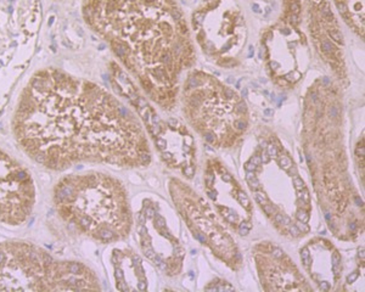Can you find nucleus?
I'll list each match as a JSON object with an SVG mask.
<instances>
[{
  "instance_id": "49",
  "label": "nucleus",
  "mask_w": 365,
  "mask_h": 292,
  "mask_svg": "<svg viewBox=\"0 0 365 292\" xmlns=\"http://www.w3.org/2000/svg\"><path fill=\"white\" fill-rule=\"evenodd\" d=\"M240 228H248V229H251V224L247 223V222H242L240 224Z\"/></svg>"
},
{
  "instance_id": "2",
  "label": "nucleus",
  "mask_w": 365,
  "mask_h": 292,
  "mask_svg": "<svg viewBox=\"0 0 365 292\" xmlns=\"http://www.w3.org/2000/svg\"><path fill=\"white\" fill-rule=\"evenodd\" d=\"M54 204L62 220L101 241L121 236L128 226L129 213L119 186L98 173L61 178L54 188Z\"/></svg>"
},
{
  "instance_id": "12",
  "label": "nucleus",
  "mask_w": 365,
  "mask_h": 292,
  "mask_svg": "<svg viewBox=\"0 0 365 292\" xmlns=\"http://www.w3.org/2000/svg\"><path fill=\"white\" fill-rule=\"evenodd\" d=\"M296 217H297V219H298V220L303 222V223H307V222H308V219H309V216H308V213L305 212L304 209H298V211H297V213H296Z\"/></svg>"
},
{
  "instance_id": "27",
  "label": "nucleus",
  "mask_w": 365,
  "mask_h": 292,
  "mask_svg": "<svg viewBox=\"0 0 365 292\" xmlns=\"http://www.w3.org/2000/svg\"><path fill=\"white\" fill-rule=\"evenodd\" d=\"M250 162L251 163H253L254 166H259V164L262 163V159H261V156H253V157H251V159H250Z\"/></svg>"
},
{
  "instance_id": "37",
  "label": "nucleus",
  "mask_w": 365,
  "mask_h": 292,
  "mask_svg": "<svg viewBox=\"0 0 365 292\" xmlns=\"http://www.w3.org/2000/svg\"><path fill=\"white\" fill-rule=\"evenodd\" d=\"M261 159H262V163H268L269 162V155L267 152H263L261 155Z\"/></svg>"
},
{
  "instance_id": "8",
  "label": "nucleus",
  "mask_w": 365,
  "mask_h": 292,
  "mask_svg": "<svg viewBox=\"0 0 365 292\" xmlns=\"http://www.w3.org/2000/svg\"><path fill=\"white\" fill-rule=\"evenodd\" d=\"M301 259L305 267H308L310 264V254H309V250L307 247H304L301 250Z\"/></svg>"
},
{
  "instance_id": "5",
  "label": "nucleus",
  "mask_w": 365,
  "mask_h": 292,
  "mask_svg": "<svg viewBox=\"0 0 365 292\" xmlns=\"http://www.w3.org/2000/svg\"><path fill=\"white\" fill-rule=\"evenodd\" d=\"M331 263H332V270H334L335 276L337 277L340 275V273H341V257H340V254L337 252L332 253Z\"/></svg>"
},
{
  "instance_id": "44",
  "label": "nucleus",
  "mask_w": 365,
  "mask_h": 292,
  "mask_svg": "<svg viewBox=\"0 0 365 292\" xmlns=\"http://www.w3.org/2000/svg\"><path fill=\"white\" fill-rule=\"evenodd\" d=\"M138 287H139V290H141V291L146 290V282H145V281H140L139 285H138Z\"/></svg>"
},
{
  "instance_id": "32",
  "label": "nucleus",
  "mask_w": 365,
  "mask_h": 292,
  "mask_svg": "<svg viewBox=\"0 0 365 292\" xmlns=\"http://www.w3.org/2000/svg\"><path fill=\"white\" fill-rule=\"evenodd\" d=\"M319 289L323 290V291H327L328 289H330V282H327V281L320 282V285H319Z\"/></svg>"
},
{
  "instance_id": "11",
  "label": "nucleus",
  "mask_w": 365,
  "mask_h": 292,
  "mask_svg": "<svg viewBox=\"0 0 365 292\" xmlns=\"http://www.w3.org/2000/svg\"><path fill=\"white\" fill-rule=\"evenodd\" d=\"M155 225H156L157 229H163L166 226V219L159 214H156V218H155Z\"/></svg>"
},
{
  "instance_id": "3",
  "label": "nucleus",
  "mask_w": 365,
  "mask_h": 292,
  "mask_svg": "<svg viewBox=\"0 0 365 292\" xmlns=\"http://www.w3.org/2000/svg\"><path fill=\"white\" fill-rule=\"evenodd\" d=\"M98 289L93 271L80 262L57 259L35 244H0V291H80Z\"/></svg>"
},
{
  "instance_id": "35",
  "label": "nucleus",
  "mask_w": 365,
  "mask_h": 292,
  "mask_svg": "<svg viewBox=\"0 0 365 292\" xmlns=\"http://www.w3.org/2000/svg\"><path fill=\"white\" fill-rule=\"evenodd\" d=\"M184 173H185V175H188V177H192L194 175V168L192 167H186L184 169Z\"/></svg>"
},
{
  "instance_id": "47",
  "label": "nucleus",
  "mask_w": 365,
  "mask_h": 292,
  "mask_svg": "<svg viewBox=\"0 0 365 292\" xmlns=\"http://www.w3.org/2000/svg\"><path fill=\"white\" fill-rule=\"evenodd\" d=\"M358 252H359V253H358V256H359V257L362 258V259H364V256H365V254H364V252H365V251H364V247H360Z\"/></svg>"
},
{
  "instance_id": "36",
  "label": "nucleus",
  "mask_w": 365,
  "mask_h": 292,
  "mask_svg": "<svg viewBox=\"0 0 365 292\" xmlns=\"http://www.w3.org/2000/svg\"><path fill=\"white\" fill-rule=\"evenodd\" d=\"M196 237H197L202 244H206L207 239H206V236H204V234H202V232H197V234H196Z\"/></svg>"
},
{
  "instance_id": "41",
  "label": "nucleus",
  "mask_w": 365,
  "mask_h": 292,
  "mask_svg": "<svg viewBox=\"0 0 365 292\" xmlns=\"http://www.w3.org/2000/svg\"><path fill=\"white\" fill-rule=\"evenodd\" d=\"M152 259L155 261V263H156V265H159V264H161V263L163 262V261H162V258L159 257V256H155V257H153Z\"/></svg>"
},
{
  "instance_id": "29",
  "label": "nucleus",
  "mask_w": 365,
  "mask_h": 292,
  "mask_svg": "<svg viewBox=\"0 0 365 292\" xmlns=\"http://www.w3.org/2000/svg\"><path fill=\"white\" fill-rule=\"evenodd\" d=\"M275 223L277 225H282V223H284V214L277 213L275 216Z\"/></svg>"
},
{
  "instance_id": "53",
  "label": "nucleus",
  "mask_w": 365,
  "mask_h": 292,
  "mask_svg": "<svg viewBox=\"0 0 365 292\" xmlns=\"http://www.w3.org/2000/svg\"><path fill=\"white\" fill-rule=\"evenodd\" d=\"M158 267H159V268H161V269H162V270H166V269H167V264H166V262H162V263H161V264H159V265H158Z\"/></svg>"
},
{
  "instance_id": "42",
  "label": "nucleus",
  "mask_w": 365,
  "mask_h": 292,
  "mask_svg": "<svg viewBox=\"0 0 365 292\" xmlns=\"http://www.w3.org/2000/svg\"><path fill=\"white\" fill-rule=\"evenodd\" d=\"M207 194H208V196L211 197L212 200H216L217 198V194H216V191H211V190H208L207 191Z\"/></svg>"
},
{
  "instance_id": "46",
  "label": "nucleus",
  "mask_w": 365,
  "mask_h": 292,
  "mask_svg": "<svg viewBox=\"0 0 365 292\" xmlns=\"http://www.w3.org/2000/svg\"><path fill=\"white\" fill-rule=\"evenodd\" d=\"M222 178H223V180H224V181H231V179H232L230 174H223Z\"/></svg>"
},
{
  "instance_id": "54",
  "label": "nucleus",
  "mask_w": 365,
  "mask_h": 292,
  "mask_svg": "<svg viewBox=\"0 0 365 292\" xmlns=\"http://www.w3.org/2000/svg\"><path fill=\"white\" fill-rule=\"evenodd\" d=\"M163 158H164V159H171V158H172V155L168 153V152H167V153L164 152V153H163Z\"/></svg>"
},
{
  "instance_id": "7",
  "label": "nucleus",
  "mask_w": 365,
  "mask_h": 292,
  "mask_svg": "<svg viewBox=\"0 0 365 292\" xmlns=\"http://www.w3.org/2000/svg\"><path fill=\"white\" fill-rule=\"evenodd\" d=\"M279 163H280V167L282 168V169H285V171L291 169V167L293 166V163H292V161H291V159H290L289 157H287V156H281V157H280Z\"/></svg>"
},
{
  "instance_id": "51",
  "label": "nucleus",
  "mask_w": 365,
  "mask_h": 292,
  "mask_svg": "<svg viewBox=\"0 0 365 292\" xmlns=\"http://www.w3.org/2000/svg\"><path fill=\"white\" fill-rule=\"evenodd\" d=\"M290 223H291V222H290V218H289V217H285V216H284V223H282V224H285V225H289Z\"/></svg>"
},
{
  "instance_id": "18",
  "label": "nucleus",
  "mask_w": 365,
  "mask_h": 292,
  "mask_svg": "<svg viewBox=\"0 0 365 292\" xmlns=\"http://www.w3.org/2000/svg\"><path fill=\"white\" fill-rule=\"evenodd\" d=\"M263 206V211L265 212L268 216H271V214L274 213V211H275V207L273 206V204H270V203H264V204H262Z\"/></svg>"
},
{
  "instance_id": "50",
  "label": "nucleus",
  "mask_w": 365,
  "mask_h": 292,
  "mask_svg": "<svg viewBox=\"0 0 365 292\" xmlns=\"http://www.w3.org/2000/svg\"><path fill=\"white\" fill-rule=\"evenodd\" d=\"M355 203H357L358 206H363V200L357 196V197H355Z\"/></svg>"
},
{
  "instance_id": "31",
  "label": "nucleus",
  "mask_w": 365,
  "mask_h": 292,
  "mask_svg": "<svg viewBox=\"0 0 365 292\" xmlns=\"http://www.w3.org/2000/svg\"><path fill=\"white\" fill-rule=\"evenodd\" d=\"M357 153H358L362 158L364 157V155H365V149H364L363 144H359V145H358V147H357Z\"/></svg>"
},
{
  "instance_id": "9",
  "label": "nucleus",
  "mask_w": 365,
  "mask_h": 292,
  "mask_svg": "<svg viewBox=\"0 0 365 292\" xmlns=\"http://www.w3.org/2000/svg\"><path fill=\"white\" fill-rule=\"evenodd\" d=\"M237 198H239V202L242 204L244 207L250 206V198L247 197V195H246L244 191H239V192H237Z\"/></svg>"
},
{
  "instance_id": "10",
  "label": "nucleus",
  "mask_w": 365,
  "mask_h": 292,
  "mask_svg": "<svg viewBox=\"0 0 365 292\" xmlns=\"http://www.w3.org/2000/svg\"><path fill=\"white\" fill-rule=\"evenodd\" d=\"M254 197H256V200H257V202L261 203V204H264L265 202H268L267 195L264 194V192H262V191H256V192H254Z\"/></svg>"
},
{
  "instance_id": "39",
  "label": "nucleus",
  "mask_w": 365,
  "mask_h": 292,
  "mask_svg": "<svg viewBox=\"0 0 365 292\" xmlns=\"http://www.w3.org/2000/svg\"><path fill=\"white\" fill-rule=\"evenodd\" d=\"M136 273H138V275H139L140 277L144 276V270H143V268H141L140 264H138V267H136Z\"/></svg>"
},
{
  "instance_id": "25",
  "label": "nucleus",
  "mask_w": 365,
  "mask_h": 292,
  "mask_svg": "<svg viewBox=\"0 0 365 292\" xmlns=\"http://www.w3.org/2000/svg\"><path fill=\"white\" fill-rule=\"evenodd\" d=\"M271 254H273V257L276 259H281L284 257V252H282V250H280V248H274L271 251Z\"/></svg>"
},
{
  "instance_id": "33",
  "label": "nucleus",
  "mask_w": 365,
  "mask_h": 292,
  "mask_svg": "<svg viewBox=\"0 0 365 292\" xmlns=\"http://www.w3.org/2000/svg\"><path fill=\"white\" fill-rule=\"evenodd\" d=\"M145 217H146V218H153V217H155V211H153L152 208H146Z\"/></svg>"
},
{
  "instance_id": "17",
  "label": "nucleus",
  "mask_w": 365,
  "mask_h": 292,
  "mask_svg": "<svg viewBox=\"0 0 365 292\" xmlns=\"http://www.w3.org/2000/svg\"><path fill=\"white\" fill-rule=\"evenodd\" d=\"M144 252H145V256L146 257H149V258H153L155 256H156V253H155V251L152 250V247L150 245H144Z\"/></svg>"
},
{
  "instance_id": "23",
  "label": "nucleus",
  "mask_w": 365,
  "mask_h": 292,
  "mask_svg": "<svg viewBox=\"0 0 365 292\" xmlns=\"http://www.w3.org/2000/svg\"><path fill=\"white\" fill-rule=\"evenodd\" d=\"M296 226L298 228V230H299V231H302V234H303V232H308V231H309V226H308L307 224H305V223L301 222V220H298V222H297V225H296Z\"/></svg>"
},
{
  "instance_id": "56",
  "label": "nucleus",
  "mask_w": 365,
  "mask_h": 292,
  "mask_svg": "<svg viewBox=\"0 0 365 292\" xmlns=\"http://www.w3.org/2000/svg\"><path fill=\"white\" fill-rule=\"evenodd\" d=\"M349 228H350L352 230H355V224H354V223H352V224L349 225Z\"/></svg>"
},
{
  "instance_id": "16",
  "label": "nucleus",
  "mask_w": 365,
  "mask_h": 292,
  "mask_svg": "<svg viewBox=\"0 0 365 292\" xmlns=\"http://www.w3.org/2000/svg\"><path fill=\"white\" fill-rule=\"evenodd\" d=\"M328 35L331 36L332 39L335 40V42H337V43H341L342 42V35H341V33L338 31H328Z\"/></svg>"
},
{
  "instance_id": "40",
  "label": "nucleus",
  "mask_w": 365,
  "mask_h": 292,
  "mask_svg": "<svg viewBox=\"0 0 365 292\" xmlns=\"http://www.w3.org/2000/svg\"><path fill=\"white\" fill-rule=\"evenodd\" d=\"M250 232V229L248 228H240V234L241 235H244V236H246Z\"/></svg>"
},
{
  "instance_id": "19",
  "label": "nucleus",
  "mask_w": 365,
  "mask_h": 292,
  "mask_svg": "<svg viewBox=\"0 0 365 292\" xmlns=\"http://www.w3.org/2000/svg\"><path fill=\"white\" fill-rule=\"evenodd\" d=\"M298 198H302L304 202H308L309 201V192H308V190L307 189H302V190H299V192H298Z\"/></svg>"
},
{
  "instance_id": "20",
  "label": "nucleus",
  "mask_w": 365,
  "mask_h": 292,
  "mask_svg": "<svg viewBox=\"0 0 365 292\" xmlns=\"http://www.w3.org/2000/svg\"><path fill=\"white\" fill-rule=\"evenodd\" d=\"M289 231L291 232V235L295 236V237H298V236L301 235V231L298 230V228L296 226V225H292L291 223L289 224Z\"/></svg>"
},
{
  "instance_id": "24",
  "label": "nucleus",
  "mask_w": 365,
  "mask_h": 292,
  "mask_svg": "<svg viewBox=\"0 0 365 292\" xmlns=\"http://www.w3.org/2000/svg\"><path fill=\"white\" fill-rule=\"evenodd\" d=\"M139 159H140V162H141V163H144V164L149 163V162H150V155H149L147 152L143 151V152L140 153V156H139Z\"/></svg>"
},
{
  "instance_id": "21",
  "label": "nucleus",
  "mask_w": 365,
  "mask_h": 292,
  "mask_svg": "<svg viewBox=\"0 0 365 292\" xmlns=\"http://www.w3.org/2000/svg\"><path fill=\"white\" fill-rule=\"evenodd\" d=\"M358 276H359V271H353V273H350L348 276H347V282L348 284H353V282L358 279Z\"/></svg>"
},
{
  "instance_id": "6",
  "label": "nucleus",
  "mask_w": 365,
  "mask_h": 292,
  "mask_svg": "<svg viewBox=\"0 0 365 292\" xmlns=\"http://www.w3.org/2000/svg\"><path fill=\"white\" fill-rule=\"evenodd\" d=\"M246 179H247V182L250 184V186H251V189H252V190H258V189H261V186H262V185H261V182H259V180L254 177L253 172H247Z\"/></svg>"
},
{
  "instance_id": "34",
  "label": "nucleus",
  "mask_w": 365,
  "mask_h": 292,
  "mask_svg": "<svg viewBox=\"0 0 365 292\" xmlns=\"http://www.w3.org/2000/svg\"><path fill=\"white\" fill-rule=\"evenodd\" d=\"M151 130H152V134H153V135H158V134H159V131H161V129H159V125H158V124H156V123H155V124L152 125Z\"/></svg>"
},
{
  "instance_id": "22",
  "label": "nucleus",
  "mask_w": 365,
  "mask_h": 292,
  "mask_svg": "<svg viewBox=\"0 0 365 292\" xmlns=\"http://www.w3.org/2000/svg\"><path fill=\"white\" fill-rule=\"evenodd\" d=\"M203 135H204V139H206L208 143H214V141H216V135H214L213 131H204Z\"/></svg>"
},
{
  "instance_id": "43",
  "label": "nucleus",
  "mask_w": 365,
  "mask_h": 292,
  "mask_svg": "<svg viewBox=\"0 0 365 292\" xmlns=\"http://www.w3.org/2000/svg\"><path fill=\"white\" fill-rule=\"evenodd\" d=\"M145 220H146L145 214H139V224H145Z\"/></svg>"
},
{
  "instance_id": "15",
  "label": "nucleus",
  "mask_w": 365,
  "mask_h": 292,
  "mask_svg": "<svg viewBox=\"0 0 365 292\" xmlns=\"http://www.w3.org/2000/svg\"><path fill=\"white\" fill-rule=\"evenodd\" d=\"M293 185H295V189L297 190V191L304 189V182H303V180L301 179L299 177H295V178H293Z\"/></svg>"
},
{
  "instance_id": "13",
  "label": "nucleus",
  "mask_w": 365,
  "mask_h": 292,
  "mask_svg": "<svg viewBox=\"0 0 365 292\" xmlns=\"http://www.w3.org/2000/svg\"><path fill=\"white\" fill-rule=\"evenodd\" d=\"M321 49L325 52H331V51H334V45L331 44V42H328V40L325 39L321 42Z\"/></svg>"
},
{
  "instance_id": "48",
  "label": "nucleus",
  "mask_w": 365,
  "mask_h": 292,
  "mask_svg": "<svg viewBox=\"0 0 365 292\" xmlns=\"http://www.w3.org/2000/svg\"><path fill=\"white\" fill-rule=\"evenodd\" d=\"M133 262H134V264L135 265H138V264H140V257H138V256H134L133 257Z\"/></svg>"
},
{
  "instance_id": "58",
  "label": "nucleus",
  "mask_w": 365,
  "mask_h": 292,
  "mask_svg": "<svg viewBox=\"0 0 365 292\" xmlns=\"http://www.w3.org/2000/svg\"><path fill=\"white\" fill-rule=\"evenodd\" d=\"M325 217H326L327 220H330V213H325Z\"/></svg>"
},
{
  "instance_id": "28",
  "label": "nucleus",
  "mask_w": 365,
  "mask_h": 292,
  "mask_svg": "<svg viewBox=\"0 0 365 292\" xmlns=\"http://www.w3.org/2000/svg\"><path fill=\"white\" fill-rule=\"evenodd\" d=\"M156 144H157V146H158L159 150H164V149H166V146H167L166 140H163V139H157V140H156Z\"/></svg>"
},
{
  "instance_id": "4",
  "label": "nucleus",
  "mask_w": 365,
  "mask_h": 292,
  "mask_svg": "<svg viewBox=\"0 0 365 292\" xmlns=\"http://www.w3.org/2000/svg\"><path fill=\"white\" fill-rule=\"evenodd\" d=\"M35 201L36 189L32 174L0 149V223L7 226L25 224Z\"/></svg>"
},
{
  "instance_id": "38",
  "label": "nucleus",
  "mask_w": 365,
  "mask_h": 292,
  "mask_svg": "<svg viewBox=\"0 0 365 292\" xmlns=\"http://www.w3.org/2000/svg\"><path fill=\"white\" fill-rule=\"evenodd\" d=\"M116 277H117L118 280L123 281V271L121 270V269H117V270H116Z\"/></svg>"
},
{
  "instance_id": "52",
  "label": "nucleus",
  "mask_w": 365,
  "mask_h": 292,
  "mask_svg": "<svg viewBox=\"0 0 365 292\" xmlns=\"http://www.w3.org/2000/svg\"><path fill=\"white\" fill-rule=\"evenodd\" d=\"M169 125H171L172 128H175V125H177V121H175V119H169Z\"/></svg>"
},
{
  "instance_id": "57",
  "label": "nucleus",
  "mask_w": 365,
  "mask_h": 292,
  "mask_svg": "<svg viewBox=\"0 0 365 292\" xmlns=\"http://www.w3.org/2000/svg\"><path fill=\"white\" fill-rule=\"evenodd\" d=\"M246 95H247V90L244 89V91H242V96H244V98H246Z\"/></svg>"
},
{
  "instance_id": "55",
  "label": "nucleus",
  "mask_w": 365,
  "mask_h": 292,
  "mask_svg": "<svg viewBox=\"0 0 365 292\" xmlns=\"http://www.w3.org/2000/svg\"><path fill=\"white\" fill-rule=\"evenodd\" d=\"M264 113H265L267 116H268V115H271V113H273V110H265V111H264Z\"/></svg>"
},
{
  "instance_id": "45",
  "label": "nucleus",
  "mask_w": 365,
  "mask_h": 292,
  "mask_svg": "<svg viewBox=\"0 0 365 292\" xmlns=\"http://www.w3.org/2000/svg\"><path fill=\"white\" fill-rule=\"evenodd\" d=\"M330 116H331V117H336V116H337V110H336V107H331V110H330Z\"/></svg>"
},
{
  "instance_id": "26",
  "label": "nucleus",
  "mask_w": 365,
  "mask_h": 292,
  "mask_svg": "<svg viewBox=\"0 0 365 292\" xmlns=\"http://www.w3.org/2000/svg\"><path fill=\"white\" fill-rule=\"evenodd\" d=\"M184 250H182L181 247H177V248H174V256L177 258H182V256H184Z\"/></svg>"
},
{
  "instance_id": "30",
  "label": "nucleus",
  "mask_w": 365,
  "mask_h": 292,
  "mask_svg": "<svg viewBox=\"0 0 365 292\" xmlns=\"http://www.w3.org/2000/svg\"><path fill=\"white\" fill-rule=\"evenodd\" d=\"M256 168H257V166H254V164L251 163V162H247V163L245 164V169L247 171V172H254Z\"/></svg>"
},
{
  "instance_id": "1",
  "label": "nucleus",
  "mask_w": 365,
  "mask_h": 292,
  "mask_svg": "<svg viewBox=\"0 0 365 292\" xmlns=\"http://www.w3.org/2000/svg\"><path fill=\"white\" fill-rule=\"evenodd\" d=\"M12 133L32 161L56 172L90 161L122 166L143 152L129 110L101 86L57 68L31 77L13 113Z\"/></svg>"
},
{
  "instance_id": "14",
  "label": "nucleus",
  "mask_w": 365,
  "mask_h": 292,
  "mask_svg": "<svg viewBox=\"0 0 365 292\" xmlns=\"http://www.w3.org/2000/svg\"><path fill=\"white\" fill-rule=\"evenodd\" d=\"M267 153L269 155V157H276L277 156V149L275 145L269 144L267 146Z\"/></svg>"
}]
</instances>
